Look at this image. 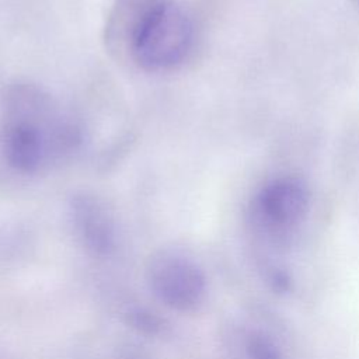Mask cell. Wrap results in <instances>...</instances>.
<instances>
[{"label": "cell", "instance_id": "obj_1", "mask_svg": "<svg viewBox=\"0 0 359 359\" xmlns=\"http://www.w3.org/2000/svg\"><path fill=\"white\" fill-rule=\"evenodd\" d=\"M84 130L43 86L15 79L0 91V157L18 175H38L73 157Z\"/></svg>", "mask_w": 359, "mask_h": 359}, {"label": "cell", "instance_id": "obj_2", "mask_svg": "<svg viewBox=\"0 0 359 359\" xmlns=\"http://www.w3.org/2000/svg\"><path fill=\"white\" fill-rule=\"evenodd\" d=\"M104 42L112 55L143 72H170L191 55L195 24L180 0H114Z\"/></svg>", "mask_w": 359, "mask_h": 359}, {"label": "cell", "instance_id": "obj_3", "mask_svg": "<svg viewBox=\"0 0 359 359\" xmlns=\"http://www.w3.org/2000/svg\"><path fill=\"white\" fill-rule=\"evenodd\" d=\"M310 206L307 185L296 177H276L264 184L250 205V222L258 236L285 247L304 222Z\"/></svg>", "mask_w": 359, "mask_h": 359}, {"label": "cell", "instance_id": "obj_4", "mask_svg": "<svg viewBox=\"0 0 359 359\" xmlns=\"http://www.w3.org/2000/svg\"><path fill=\"white\" fill-rule=\"evenodd\" d=\"M146 278L153 294L167 307L191 313L206 296V278L201 266L177 251H158L150 257Z\"/></svg>", "mask_w": 359, "mask_h": 359}, {"label": "cell", "instance_id": "obj_5", "mask_svg": "<svg viewBox=\"0 0 359 359\" xmlns=\"http://www.w3.org/2000/svg\"><path fill=\"white\" fill-rule=\"evenodd\" d=\"M69 217L83 247L95 257H109L116 247V226L105 202L87 191L69 201Z\"/></svg>", "mask_w": 359, "mask_h": 359}, {"label": "cell", "instance_id": "obj_6", "mask_svg": "<svg viewBox=\"0 0 359 359\" xmlns=\"http://www.w3.org/2000/svg\"><path fill=\"white\" fill-rule=\"evenodd\" d=\"M244 349L248 359H282V355L272 339L257 331H252L245 337Z\"/></svg>", "mask_w": 359, "mask_h": 359}, {"label": "cell", "instance_id": "obj_7", "mask_svg": "<svg viewBox=\"0 0 359 359\" xmlns=\"http://www.w3.org/2000/svg\"><path fill=\"white\" fill-rule=\"evenodd\" d=\"M128 324L137 332L146 335H158L163 331L161 320L146 309H133L126 314Z\"/></svg>", "mask_w": 359, "mask_h": 359}]
</instances>
